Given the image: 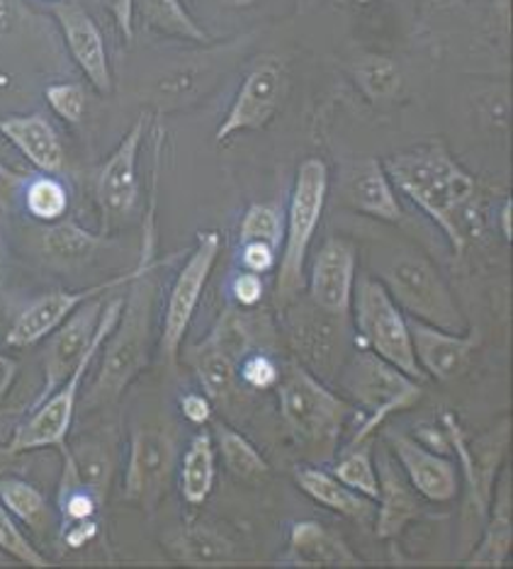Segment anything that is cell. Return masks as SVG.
Wrapping results in <instances>:
<instances>
[{"instance_id": "5", "label": "cell", "mask_w": 513, "mask_h": 569, "mask_svg": "<svg viewBox=\"0 0 513 569\" xmlns=\"http://www.w3.org/2000/svg\"><path fill=\"white\" fill-rule=\"evenodd\" d=\"M329 200V166L319 159H304L294 173V186L285 217V234L278 256L275 302L288 307L304 288V268L310 246Z\"/></svg>"}, {"instance_id": "18", "label": "cell", "mask_w": 513, "mask_h": 569, "mask_svg": "<svg viewBox=\"0 0 513 569\" xmlns=\"http://www.w3.org/2000/svg\"><path fill=\"white\" fill-rule=\"evenodd\" d=\"M406 327L409 336H412L419 368L435 382H451L460 378L467 370L472 353L482 343V333L474 327L463 333H453L412 317H406Z\"/></svg>"}, {"instance_id": "52", "label": "cell", "mask_w": 513, "mask_h": 569, "mask_svg": "<svg viewBox=\"0 0 513 569\" xmlns=\"http://www.w3.org/2000/svg\"><path fill=\"white\" fill-rule=\"evenodd\" d=\"M431 6H435V8H451V6H455L457 0H429Z\"/></svg>"}, {"instance_id": "16", "label": "cell", "mask_w": 513, "mask_h": 569, "mask_svg": "<svg viewBox=\"0 0 513 569\" xmlns=\"http://www.w3.org/2000/svg\"><path fill=\"white\" fill-rule=\"evenodd\" d=\"M51 10H54V18L63 34V44H67L76 67L83 71L86 79L91 81L100 96H110L112 67L108 44L98 22L91 18V12L81 3H76V0H57Z\"/></svg>"}, {"instance_id": "48", "label": "cell", "mask_w": 513, "mask_h": 569, "mask_svg": "<svg viewBox=\"0 0 513 569\" xmlns=\"http://www.w3.org/2000/svg\"><path fill=\"white\" fill-rule=\"evenodd\" d=\"M28 16L30 12L22 0H0V34H16Z\"/></svg>"}, {"instance_id": "45", "label": "cell", "mask_w": 513, "mask_h": 569, "mask_svg": "<svg viewBox=\"0 0 513 569\" xmlns=\"http://www.w3.org/2000/svg\"><path fill=\"white\" fill-rule=\"evenodd\" d=\"M98 530H100L98 519H86V521L61 526L59 538L69 550H81L88 546V542H93L98 538Z\"/></svg>"}, {"instance_id": "10", "label": "cell", "mask_w": 513, "mask_h": 569, "mask_svg": "<svg viewBox=\"0 0 513 569\" xmlns=\"http://www.w3.org/2000/svg\"><path fill=\"white\" fill-rule=\"evenodd\" d=\"M220 251H222L220 231H200L198 241L188 253L183 268L175 273V280L169 290V300H165V307H163V325H161V339H159L161 358L169 366L178 363L181 346L190 331L192 317H195L200 307L202 292L212 278V270L217 266V258H220Z\"/></svg>"}, {"instance_id": "34", "label": "cell", "mask_w": 513, "mask_h": 569, "mask_svg": "<svg viewBox=\"0 0 513 569\" xmlns=\"http://www.w3.org/2000/svg\"><path fill=\"white\" fill-rule=\"evenodd\" d=\"M42 243L44 251L59 258V261H81V258L93 256L105 243V234H93V231H88L79 222H73V219L63 217L59 222L49 224Z\"/></svg>"}, {"instance_id": "31", "label": "cell", "mask_w": 513, "mask_h": 569, "mask_svg": "<svg viewBox=\"0 0 513 569\" xmlns=\"http://www.w3.org/2000/svg\"><path fill=\"white\" fill-rule=\"evenodd\" d=\"M20 200L24 210H28V214L37 219V222L54 224L69 214L71 192L59 176L40 173L24 180Z\"/></svg>"}, {"instance_id": "2", "label": "cell", "mask_w": 513, "mask_h": 569, "mask_svg": "<svg viewBox=\"0 0 513 569\" xmlns=\"http://www.w3.org/2000/svg\"><path fill=\"white\" fill-rule=\"evenodd\" d=\"M161 268L159 258H139L134 276L130 280V292L124 295V305L118 325L102 343L100 372L88 392V405L118 402L139 372L147 368L151 356V315H153V282L151 276Z\"/></svg>"}, {"instance_id": "42", "label": "cell", "mask_w": 513, "mask_h": 569, "mask_svg": "<svg viewBox=\"0 0 513 569\" xmlns=\"http://www.w3.org/2000/svg\"><path fill=\"white\" fill-rule=\"evenodd\" d=\"M278 256H280V251L271 243L247 241V243H241L239 261H241V268L249 270V273L265 276L278 268Z\"/></svg>"}, {"instance_id": "15", "label": "cell", "mask_w": 513, "mask_h": 569, "mask_svg": "<svg viewBox=\"0 0 513 569\" xmlns=\"http://www.w3.org/2000/svg\"><path fill=\"white\" fill-rule=\"evenodd\" d=\"M384 441L421 499L447 503L460 495V470L455 460L443 458L441 452H433L426 443L396 429L384 431Z\"/></svg>"}, {"instance_id": "22", "label": "cell", "mask_w": 513, "mask_h": 569, "mask_svg": "<svg viewBox=\"0 0 513 569\" xmlns=\"http://www.w3.org/2000/svg\"><path fill=\"white\" fill-rule=\"evenodd\" d=\"M343 202L351 210L375 217L380 222H402L404 207L396 196V188L382 168V161H358L343 173Z\"/></svg>"}, {"instance_id": "6", "label": "cell", "mask_w": 513, "mask_h": 569, "mask_svg": "<svg viewBox=\"0 0 513 569\" xmlns=\"http://www.w3.org/2000/svg\"><path fill=\"white\" fill-rule=\"evenodd\" d=\"M122 305H124V295L110 297V300L102 305V315H100L98 331H95V339H93L91 348L83 353L79 366L71 370L69 378L63 380L47 399H42L40 405L32 407V413L28 417V421L20 423L18 429L12 431L10 441L6 446L8 456H20V452H30V450L67 446V438L71 433V426L76 419V405H79L81 385L86 380L88 368L93 366L95 356L100 353L102 343H105L114 325H118Z\"/></svg>"}, {"instance_id": "4", "label": "cell", "mask_w": 513, "mask_h": 569, "mask_svg": "<svg viewBox=\"0 0 513 569\" xmlns=\"http://www.w3.org/2000/svg\"><path fill=\"white\" fill-rule=\"evenodd\" d=\"M443 433L447 438V446L455 450L457 470L463 475L460 485L465 487L463 516H460V558H465L474 548V542L480 540L486 513H490L492 507L496 477L499 470H502V460L509 446V419L499 421L484 436H480L477 441L470 443L460 421L453 413H445Z\"/></svg>"}, {"instance_id": "27", "label": "cell", "mask_w": 513, "mask_h": 569, "mask_svg": "<svg viewBox=\"0 0 513 569\" xmlns=\"http://www.w3.org/2000/svg\"><path fill=\"white\" fill-rule=\"evenodd\" d=\"M511 482L506 472L504 480L494 487L492 507L486 513L482 536L465 555L463 562L467 567H504L511 552Z\"/></svg>"}, {"instance_id": "9", "label": "cell", "mask_w": 513, "mask_h": 569, "mask_svg": "<svg viewBox=\"0 0 513 569\" xmlns=\"http://www.w3.org/2000/svg\"><path fill=\"white\" fill-rule=\"evenodd\" d=\"M351 315L355 321L358 339L363 341L368 351L378 353L394 368L406 372L409 378L419 382L426 378L416 363L412 336H409L406 327V315L394 305L388 288L380 280H355Z\"/></svg>"}, {"instance_id": "26", "label": "cell", "mask_w": 513, "mask_h": 569, "mask_svg": "<svg viewBox=\"0 0 513 569\" xmlns=\"http://www.w3.org/2000/svg\"><path fill=\"white\" fill-rule=\"evenodd\" d=\"M188 363L195 370V378L212 405L232 402L237 395L239 370L224 343L222 325L217 327L208 339L190 348Z\"/></svg>"}, {"instance_id": "14", "label": "cell", "mask_w": 513, "mask_h": 569, "mask_svg": "<svg viewBox=\"0 0 513 569\" xmlns=\"http://www.w3.org/2000/svg\"><path fill=\"white\" fill-rule=\"evenodd\" d=\"M132 276L134 270L112 280L91 284V288H83V290H51L42 297H37V300L24 307L16 317V321H12V327L6 333V343L12 348H30L34 343L44 341L47 336L51 331H57L81 305L93 300V297L124 288V284H130Z\"/></svg>"}, {"instance_id": "19", "label": "cell", "mask_w": 513, "mask_h": 569, "mask_svg": "<svg viewBox=\"0 0 513 569\" xmlns=\"http://www.w3.org/2000/svg\"><path fill=\"white\" fill-rule=\"evenodd\" d=\"M345 327L349 319L333 317L316 309L310 302V309L298 312L290 319V341L294 351L302 358V366L319 375H336L345 363Z\"/></svg>"}, {"instance_id": "47", "label": "cell", "mask_w": 513, "mask_h": 569, "mask_svg": "<svg viewBox=\"0 0 513 569\" xmlns=\"http://www.w3.org/2000/svg\"><path fill=\"white\" fill-rule=\"evenodd\" d=\"M181 413L190 423L204 426L212 419V402L208 399V395L188 392L181 397Z\"/></svg>"}, {"instance_id": "23", "label": "cell", "mask_w": 513, "mask_h": 569, "mask_svg": "<svg viewBox=\"0 0 513 569\" xmlns=\"http://www.w3.org/2000/svg\"><path fill=\"white\" fill-rule=\"evenodd\" d=\"M0 134L28 159L37 171L49 176H61L67 163L61 137L42 112L10 114L0 120Z\"/></svg>"}, {"instance_id": "11", "label": "cell", "mask_w": 513, "mask_h": 569, "mask_svg": "<svg viewBox=\"0 0 513 569\" xmlns=\"http://www.w3.org/2000/svg\"><path fill=\"white\" fill-rule=\"evenodd\" d=\"M149 129V114L141 112L108 161L100 166L95 178V200L102 214V234L112 224L124 222L139 202V153Z\"/></svg>"}, {"instance_id": "38", "label": "cell", "mask_w": 513, "mask_h": 569, "mask_svg": "<svg viewBox=\"0 0 513 569\" xmlns=\"http://www.w3.org/2000/svg\"><path fill=\"white\" fill-rule=\"evenodd\" d=\"M282 234H285V214H282L280 207L265 204V202H253L247 212L241 217L239 224V241H265L275 246L280 251Z\"/></svg>"}, {"instance_id": "30", "label": "cell", "mask_w": 513, "mask_h": 569, "mask_svg": "<svg viewBox=\"0 0 513 569\" xmlns=\"http://www.w3.org/2000/svg\"><path fill=\"white\" fill-rule=\"evenodd\" d=\"M134 12H139L147 28L175 37V40L195 44H210L212 40L190 16L183 0H134Z\"/></svg>"}, {"instance_id": "1", "label": "cell", "mask_w": 513, "mask_h": 569, "mask_svg": "<svg viewBox=\"0 0 513 569\" xmlns=\"http://www.w3.org/2000/svg\"><path fill=\"white\" fill-rule=\"evenodd\" d=\"M396 192L412 200L451 241L453 253L463 256L467 237L463 214L474 196V178L460 166L441 141H429L396 151L382 161Z\"/></svg>"}, {"instance_id": "33", "label": "cell", "mask_w": 513, "mask_h": 569, "mask_svg": "<svg viewBox=\"0 0 513 569\" xmlns=\"http://www.w3.org/2000/svg\"><path fill=\"white\" fill-rule=\"evenodd\" d=\"M214 446L220 458L224 460L227 470L241 477V480H261L268 472H271V465L261 456L259 448H255L247 436L239 431L229 429L224 423H214Z\"/></svg>"}, {"instance_id": "28", "label": "cell", "mask_w": 513, "mask_h": 569, "mask_svg": "<svg viewBox=\"0 0 513 569\" xmlns=\"http://www.w3.org/2000/svg\"><path fill=\"white\" fill-rule=\"evenodd\" d=\"M217 477V448L210 431H198L190 438L178 465V489L188 507H202L210 499Z\"/></svg>"}, {"instance_id": "54", "label": "cell", "mask_w": 513, "mask_h": 569, "mask_svg": "<svg viewBox=\"0 0 513 569\" xmlns=\"http://www.w3.org/2000/svg\"><path fill=\"white\" fill-rule=\"evenodd\" d=\"M54 3H57V0H54Z\"/></svg>"}, {"instance_id": "50", "label": "cell", "mask_w": 513, "mask_h": 569, "mask_svg": "<svg viewBox=\"0 0 513 569\" xmlns=\"http://www.w3.org/2000/svg\"><path fill=\"white\" fill-rule=\"evenodd\" d=\"M511 207H513V202H511V198H506L504 204H502V210H499V224H502V234H504L506 241H511V234H513V227H511Z\"/></svg>"}, {"instance_id": "17", "label": "cell", "mask_w": 513, "mask_h": 569, "mask_svg": "<svg viewBox=\"0 0 513 569\" xmlns=\"http://www.w3.org/2000/svg\"><path fill=\"white\" fill-rule=\"evenodd\" d=\"M100 297H93V300L81 305L57 331H51L47 336L49 343L42 356L44 387L42 392L37 395L32 407H37L42 399H47L51 392H54L57 387L69 378L71 370L79 366V360L83 358L88 348H91L98 331V321L102 315V305H105Z\"/></svg>"}, {"instance_id": "13", "label": "cell", "mask_w": 513, "mask_h": 569, "mask_svg": "<svg viewBox=\"0 0 513 569\" xmlns=\"http://www.w3.org/2000/svg\"><path fill=\"white\" fill-rule=\"evenodd\" d=\"M285 93V71L275 59H265L243 76L237 96L214 132L217 144H227L241 132H259L271 124Z\"/></svg>"}, {"instance_id": "46", "label": "cell", "mask_w": 513, "mask_h": 569, "mask_svg": "<svg viewBox=\"0 0 513 569\" xmlns=\"http://www.w3.org/2000/svg\"><path fill=\"white\" fill-rule=\"evenodd\" d=\"M98 3L105 8L118 30L122 32L124 42H132L134 37V0H98Z\"/></svg>"}, {"instance_id": "44", "label": "cell", "mask_w": 513, "mask_h": 569, "mask_svg": "<svg viewBox=\"0 0 513 569\" xmlns=\"http://www.w3.org/2000/svg\"><path fill=\"white\" fill-rule=\"evenodd\" d=\"M24 173L10 168L8 163L0 161V212H12L20 200V192L24 186Z\"/></svg>"}, {"instance_id": "51", "label": "cell", "mask_w": 513, "mask_h": 569, "mask_svg": "<svg viewBox=\"0 0 513 569\" xmlns=\"http://www.w3.org/2000/svg\"><path fill=\"white\" fill-rule=\"evenodd\" d=\"M224 6H232V8H249V6H253L255 0H222Z\"/></svg>"}, {"instance_id": "40", "label": "cell", "mask_w": 513, "mask_h": 569, "mask_svg": "<svg viewBox=\"0 0 513 569\" xmlns=\"http://www.w3.org/2000/svg\"><path fill=\"white\" fill-rule=\"evenodd\" d=\"M44 100L61 122L67 124H81L88 110V93L81 83L63 81V83H49L44 88Z\"/></svg>"}, {"instance_id": "7", "label": "cell", "mask_w": 513, "mask_h": 569, "mask_svg": "<svg viewBox=\"0 0 513 569\" xmlns=\"http://www.w3.org/2000/svg\"><path fill=\"white\" fill-rule=\"evenodd\" d=\"M341 387L353 402L365 409V419L355 426L349 446L370 441L380 426L390 417L406 409H414L423 399V387L419 380L409 378L406 372L394 368L378 353L358 351L351 360L341 366Z\"/></svg>"}, {"instance_id": "37", "label": "cell", "mask_w": 513, "mask_h": 569, "mask_svg": "<svg viewBox=\"0 0 513 569\" xmlns=\"http://www.w3.org/2000/svg\"><path fill=\"white\" fill-rule=\"evenodd\" d=\"M355 83L370 102H388L402 88V71L390 57H365L355 67Z\"/></svg>"}, {"instance_id": "39", "label": "cell", "mask_w": 513, "mask_h": 569, "mask_svg": "<svg viewBox=\"0 0 513 569\" xmlns=\"http://www.w3.org/2000/svg\"><path fill=\"white\" fill-rule=\"evenodd\" d=\"M0 550L10 555V558L20 565L49 567V560L32 546L28 536L22 533L18 519L3 507V503H0Z\"/></svg>"}, {"instance_id": "43", "label": "cell", "mask_w": 513, "mask_h": 569, "mask_svg": "<svg viewBox=\"0 0 513 569\" xmlns=\"http://www.w3.org/2000/svg\"><path fill=\"white\" fill-rule=\"evenodd\" d=\"M232 295L237 305L241 307H255L265 297V282L263 276L249 273V270H241V273L232 280Z\"/></svg>"}, {"instance_id": "49", "label": "cell", "mask_w": 513, "mask_h": 569, "mask_svg": "<svg viewBox=\"0 0 513 569\" xmlns=\"http://www.w3.org/2000/svg\"><path fill=\"white\" fill-rule=\"evenodd\" d=\"M18 378V363L10 356L0 353V397H6L8 390Z\"/></svg>"}, {"instance_id": "25", "label": "cell", "mask_w": 513, "mask_h": 569, "mask_svg": "<svg viewBox=\"0 0 513 569\" xmlns=\"http://www.w3.org/2000/svg\"><path fill=\"white\" fill-rule=\"evenodd\" d=\"M294 482H298L306 497H312L329 511L339 513L358 526H373L378 503L358 495L355 489L345 487L331 472L319 468V465H302V468L294 470Z\"/></svg>"}, {"instance_id": "12", "label": "cell", "mask_w": 513, "mask_h": 569, "mask_svg": "<svg viewBox=\"0 0 513 569\" xmlns=\"http://www.w3.org/2000/svg\"><path fill=\"white\" fill-rule=\"evenodd\" d=\"M175 475V441L163 429H137L124 470V499L144 511L159 507Z\"/></svg>"}, {"instance_id": "8", "label": "cell", "mask_w": 513, "mask_h": 569, "mask_svg": "<svg viewBox=\"0 0 513 569\" xmlns=\"http://www.w3.org/2000/svg\"><path fill=\"white\" fill-rule=\"evenodd\" d=\"M382 284L406 317L426 321V325L443 331H467L463 309H460L447 282L441 278L429 258L419 253H404L394 258L388 273H384Z\"/></svg>"}, {"instance_id": "32", "label": "cell", "mask_w": 513, "mask_h": 569, "mask_svg": "<svg viewBox=\"0 0 513 569\" xmlns=\"http://www.w3.org/2000/svg\"><path fill=\"white\" fill-rule=\"evenodd\" d=\"M0 503L16 516V519L32 530H44L51 526V513L49 501L34 485L20 480V477H0Z\"/></svg>"}, {"instance_id": "29", "label": "cell", "mask_w": 513, "mask_h": 569, "mask_svg": "<svg viewBox=\"0 0 513 569\" xmlns=\"http://www.w3.org/2000/svg\"><path fill=\"white\" fill-rule=\"evenodd\" d=\"M165 548L178 562L195 565V567H222L234 560V546L224 536L217 533L214 528L188 523L178 528L175 533L165 540Z\"/></svg>"}, {"instance_id": "24", "label": "cell", "mask_w": 513, "mask_h": 569, "mask_svg": "<svg viewBox=\"0 0 513 569\" xmlns=\"http://www.w3.org/2000/svg\"><path fill=\"white\" fill-rule=\"evenodd\" d=\"M285 565L290 567H358L363 560L339 533L319 521H298L288 533Z\"/></svg>"}, {"instance_id": "20", "label": "cell", "mask_w": 513, "mask_h": 569, "mask_svg": "<svg viewBox=\"0 0 513 569\" xmlns=\"http://www.w3.org/2000/svg\"><path fill=\"white\" fill-rule=\"evenodd\" d=\"M355 288V246L341 237H329L312 261L310 302L333 317H351Z\"/></svg>"}, {"instance_id": "41", "label": "cell", "mask_w": 513, "mask_h": 569, "mask_svg": "<svg viewBox=\"0 0 513 569\" xmlns=\"http://www.w3.org/2000/svg\"><path fill=\"white\" fill-rule=\"evenodd\" d=\"M239 378L247 382L251 390H273L280 380V368L271 356L251 353L243 358V363L237 368Z\"/></svg>"}, {"instance_id": "35", "label": "cell", "mask_w": 513, "mask_h": 569, "mask_svg": "<svg viewBox=\"0 0 513 569\" xmlns=\"http://www.w3.org/2000/svg\"><path fill=\"white\" fill-rule=\"evenodd\" d=\"M331 475L336 477L339 482L345 487L355 489L358 495L378 501L380 495V482H378V470H375V458L370 441H363L358 446H345L343 456L333 462Z\"/></svg>"}, {"instance_id": "53", "label": "cell", "mask_w": 513, "mask_h": 569, "mask_svg": "<svg viewBox=\"0 0 513 569\" xmlns=\"http://www.w3.org/2000/svg\"><path fill=\"white\" fill-rule=\"evenodd\" d=\"M0 284H3V243H0Z\"/></svg>"}, {"instance_id": "36", "label": "cell", "mask_w": 513, "mask_h": 569, "mask_svg": "<svg viewBox=\"0 0 513 569\" xmlns=\"http://www.w3.org/2000/svg\"><path fill=\"white\" fill-rule=\"evenodd\" d=\"M71 450L76 470L81 475V482L93 491V495L100 499V503L105 501L110 485H112V456L110 450L98 443V441H79Z\"/></svg>"}, {"instance_id": "3", "label": "cell", "mask_w": 513, "mask_h": 569, "mask_svg": "<svg viewBox=\"0 0 513 569\" xmlns=\"http://www.w3.org/2000/svg\"><path fill=\"white\" fill-rule=\"evenodd\" d=\"M282 421L316 465L336 458L343 431L355 419V407L306 370L300 360H290L275 385Z\"/></svg>"}, {"instance_id": "21", "label": "cell", "mask_w": 513, "mask_h": 569, "mask_svg": "<svg viewBox=\"0 0 513 569\" xmlns=\"http://www.w3.org/2000/svg\"><path fill=\"white\" fill-rule=\"evenodd\" d=\"M373 458L380 482L373 528L380 540H392L423 513V499L419 497L412 482L406 480L402 465L396 462L390 448H380L378 452H373Z\"/></svg>"}]
</instances>
